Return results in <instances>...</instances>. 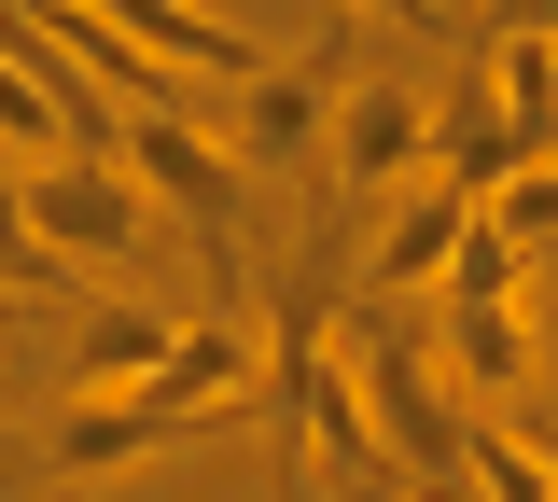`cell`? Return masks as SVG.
<instances>
[{
  "label": "cell",
  "mask_w": 558,
  "mask_h": 502,
  "mask_svg": "<svg viewBox=\"0 0 558 502\" xmlns=\"http://www.w3.org/2000/svg\"><path fill=\"white\" fill-rule=\"evenodd\" d=\"M336 350H349V377H363L377 461H391L418 502H475V405H461V377L433 363V335H418L405 307H363V293H349Z\"/></svg>",
  "instance_id": "6da1fadb"
},
{
  "label": "cell",
  "mask_w": 558,
  "mask_h": 502,
  "mask_svg": "<svg viewBox=\"0 0 558 502\" xmlns=\"http://www.w3.org/2000/svg\"><path fill=\"white\" fill-rule=\"evenodd\" d=\"M433 363L461 377V405H517V419H531V237H502L488 210H475V237L447 252Z\"/></svg>",
  "instance_id": "7a4b0ae2"
},
{
  "label": "cell",
  "mask_w": 558,
  "mask_h": 502,
  "mask_svg": "<svg viewBox=\"0 0 558 502\" xmlns=\"http://www.w3.org/2000/svg\"><path fill=\"white\" fill-rule=\"evenodd\" d=\"M14 182H28V223H43V252H57L70 280L140 252V168L112 140H57L43 168H14Z\"/></svg>",
  "instance_id": "3957f363"
},
{
  "label": "cell",
  "mask_w": 558,
  "mask_h": 502,
  "mask_svg": "<svg viewBox=\"0 0 558 502\" xmlns=\"http://www.w3.org/2000/svg\"><path fill=\"white\" fill-rule=\"evenodd\" d=\"M112 154L140 168V196H168V210L196 223V252H238V182H252V168L209 140V126H182L168 98H140L126 126H112Z\"/></svg>",
  "instance_id": "277c9868"
},
{
  "label": "cell",
  "mask_w": 558,
  "mask_h": 502,
  "mask_svg": "<svg viewBox=\"0 0 558 502\" xmlns=\"http://www.w3.org/2000/svg\"><path fill=\"white\" fill-rule=\"evenodd\" d=\"M461 237H475V196L418 168V182H391V223L363 237V266H349V293H363V307H418V293L447 280V252H461Z\"/></svg>",
  "instance_id": "5b68a950"
},
{
  "label": "cell",
  "mask_w": 558,
  "mask_h": 502,
  "mask_svg": "<svg viewBox=\"0 0 558 502\" xmlns=\"http://www.w3.org/2000/svg\"><path fill=\"white\" fill-rule=\"evenodd\" d=\"M336 71H349L336 28H322L307 57H266V71H252V98H238V168H252V182H293V168L322 154V98H336Z\"/></svg>",
  "instance_id": "8992f818"
},
{
  "label": "cell",
  "mask_w": 558,
  "mask_h": 502,
  "mask_svg": "<svg viewBox=\"0 0 558 502\" xmlns=\"http://www.w3.org/2000/svg\"><path fill=\"white\" fill-rule=\"evenodd\" d=\"M433 168V112H418L391 71H363L336 98V196H391V182H418Z\"/></svg>",
  "instance_id": "52a82bcc"
},
{
  "label": "cell",
  "mask_w": 558,
  "mask_h": 502,
  "mask_svg": "<svg viewBox=\"0 0 558 502\" xmlns=\"http://www.w3.org/2000/svg\"><path fill=\"white\" fill-rule=\"evenodd\" d=\"M475 84H488V112L517 126V168H531V154H558V28L502 14V28H488V57H475Z\"/></svg>",
  "instance_id": "ba28073f"
},
{
  "label": "cell",
  "mask_w": 558,
  "mask_h": 502,
  "mask_svg": "<svg viewBox=\"0 0 558 502\" xmlns=\"http://www.w3.org/2000/svg\"><path fill=\"white\" fill-rule=\"evenodd\" d=\"M98 14L126 28L154 71H223V84H252V71H266V57H252V42H238L223 14H196V0H98Z\"/></svg>",
  "instance_id": "9c48e42d"
},
{
  "label": "cell",
  "mask_w": 558,
  "mask_h": 502,
  "mask_svg": "<svg viewBox=\"0 0 558 502\" xmlns=\"http://www.w3.org/2000/svg\"><path fill=\"white\" fill-rule=\"evenodd\" d=\"M154 446H182V419H168L154 391H98V405L57 419V461H70V475H126V461H154Z\"/></svg>",
  "instance_id": "30bf717a"
},
{
  "label": "cell",
  "mask_w": 558,
  "mask_h": 502,
  "mask_svg": "<svg viewBox=\"0 0 558 502\" xmlns=\"http://www.w3.org/2000/svg\"><path fill=\"white\" fill-rule=\"evenodd\" d=\"M168 335H182L168 307H98V321H84V350H70V405H98V391H140V377L168 363Z\"/></svg>",
  "instance_id": "8fae6325"
},
{
  "label": "cell",
  "mask_w": 558,
  "mask_h": 502,
  "mask_svg": "<svg viewBox=\"0 0 558 502\" xmlns=\"http://www.w3.org/2000/svg\"><path fill=\"white\" fill-rule=\"evenodd\" d=\"M433 182H461L475 210H488V182H517V126L488 112V84H461V98L433 112Z\"/></svg>",
  "instance_id": "7c38bea8"
},
{
  "label": "cell",
  "mask_w": 558,
  "mask_h": 502,
  "mask_svg": "<svg viewBox=\"0 0 558 502\" xmlns=\"http://www.w3.org/2000/svg\"><path fill=\"white\" fill-rule=\"evenodd\" d=\"M0 293H14V307H57V293H70V266L43 252V223H28V182H14V168H0Z\"/></svg>",
  "instance_id": "4fadbf2b"
},
{
  "label": "cell",
  "mask_w": 558,
  "mask_h": 502,
  "mask_svg": "<svg viewBox=\"0 0 558 502\" xmlns=\"http://www.w3.org/2000/svg\"><path fill=\"white\" fill-rule=\"evenodd\" d=\"M488 223H502V237H531V252H558V154H531L517 182H488Z\"/></svg>",
  "instance_id": "5bb4252c"
},
{
  "label": "cell",
  "mask_w": 558,
  "mask_h": 502,
  "mask_svg": "<svg viewBox=\"0 0 558 502\" xmlns=\"http://www.w3.org/2000/svg\"><path fill=\"white\" fill-rule=\"evenodd\" d=\"M531 391H545V405H531V432L558 446V266H545V252H531Z\"/></svg>",
  "instance_id": "9a60e30c"
},
{
  "label": "cell",
  "mask_w": 558,
  "mask_h": 502,
  "mask_svg": "<svg viewBox=\"0 0 558 502\" xmlns=\"http://www.w3.org/2000/svg\"><path fill=\"white\" fill-rule=\"evenodd\" d=\"M363 14H377V28H433L447 0H363Z\"/></svg>",
  "instance_id": "2e32d148"
},
{
  "label": "cell",
  "mask_w": 558,
  "mask_h": 502,
  "mask_svg": "<svg viewBox=\"0 0 558 502\" xmlns=\"http://www.w3.org/2000/svg\"><path fill=\"white\" fill-rule=\"evenodd\" d=\"M349 502H418V489H405V475H363V489H349Z\"/></svg>",
  "instance_id": "e0dca14e"
},
{
  "label": "cell",
  "mask_w": 558,
  "mask_h": 502,
  "mask_svg": "<svg viewBox=\"0 0 558 502\" xmlns=\"http://www.w3.org/2000/svg\"><path fill=\"white\" fill-rule=\"evenodd\" d=\"M517 14H531V28H558V0H517Z\"/></svg>",
  "instance_id": "ac0fdd59"
},
{
  "label": "cell",
  "mask_w": 558,
  "mask_h": 502,
  "mask_svg": "<svg viewBox=\"0 0 558 502\" xmlns=\"http://www.w3.org/2000/svg\"><path fill=\"white\" fill-rule=\"evenodd\" d=\"M0 489H14V446H0Z\"/></svg>",
  "instance_id": "d6986e66"
}]
</instances>
